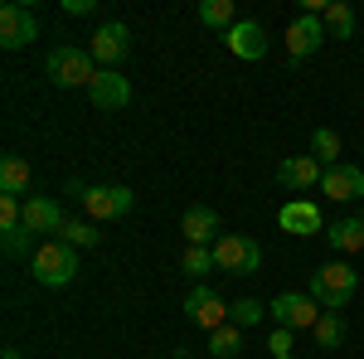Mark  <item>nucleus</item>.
<instances>
[{"label":"nucleus","mask_w":364,"mask_h":359,"mask_svg":"<svg viewBox=\"0 0 364 359\" xmlns=\"http://www.w3.org/2000/svg\"><path fill=\"white\" fill-rule=\"evenodd\" d=\"M355 291H360V272L345 267V262H326V267L311 272V301L321 311H345Z\"/></svg>","instance_id":"nucleus-1"},{"label":"nucleus","mask_w":364,"mask_h":359,"mask_svg":"<svg viewBox=\"0 0 364 359\" xmlns=\"http://www.w3.org/2000/svg\"><path fill=\"white\" fill-rule=\"evenodd\" d=\"M29 272H34L39 286H68V282L78 277V248H68L63 238H49V243H39V248H34Z\"/></svg>","instance_id":"nucleus-2"},{"label":"nucleus","mask_w":364,"mask_h":359,"mask_svg":"<svg viewBox=\"0 0 364 359\" xmlns=\"http://www.w3.org/2000/svg\"><path fill=\"white\" fill-rule=\"evenodd\" d=\"M44 73H49L58 87H92V78H97L102 68H97V58L87 54V49L58 44V49H49V58H44Z\"/></svg>","instance_id":"nucleus-3"},{"label":"nucleus","mask_w":364,"mask_h":359,"mask_svg":"<svg viewBox=\"0 0 364 359\" xmlns=\"http://www.w3.org/2000/svg\"><path fill=\"white\" fill-rule=\"evenodd\" d=\"M214 267L219 272H233V277H252L262 267V248L252 243L248 233H224L214 243Z\"/></svg>","instance_id":"nucleus-4"},{"label":"nucleus","mask_w":364,"mask_h":359,"mask_svg":"<svg viewBox=\"0 0 364 359\" xmlns=\"http://www.w3.org/2000/svg\"><path fill=\"white\" fill-rule=\"evenodd\" d=\"M132 204H136V194L127 190V185H92L83 194V209L92 223H107V219H122V214H132Z\"/></svg>","instance_id":"nucleus-5"},{"label":"nucleus","mask_w":364,"mask_h":359,"mask_svg":"<svg viewBox=\"0 0 364 359\" xmlns=\"http://www.w3.org/2000/svg\"><path fill=\"white\" fill-rule=\"evenodd\" d=\"M267 316H277L282 331H316V321L326 316L311 296H296V291H282L277 301L267 306Z\"/></svg>","instance_id":"nucleus-6"},{"label":"nucleus","mask_w":364,"mask_h":359,"mask_svg":"<svg viewBox=\"0 0 364 359\" xmlns=\"http://www.w3.org/2000/svg\"><path fill=\"white\" fill-rule=\"evenodd\" d=\"M87 54L97 58V68H117L122 58L132 54V29L122 25V20H107V25L92 34V49Z\"/></svg>","instance_id":"nucleus-7"},{"label":"nucleus","mask_w":364,"mask_h":359,"mask_svg":"<svg viewBox=\"0 0 364 359\" xmlns=\"http://www.w3.org/2000/svg\"><path fill=\"white\" fill-rule=\"evenodd\" d=\"M34 34H39V20H34V10L29 5H0V44L5 49H25L34 44Z\"/></svg>","instance_id":"nucleus-8"},{"label":"nucleus","mask_w":364,"mask_h":359,"mask_svg":"<svg viewBox=\"0 0 364 359\" xmlns=\"http://www.w3.org/2000/svg\"><path fill=\"white\" fill-rule=\"evenodd\" d=\"M185 316L195 321L199 331H219V326H228V306H224V296H214L209 286H195L190 296H185Z\"/></svg>","instance_id":"nucleus-9"},{"label":"nucleus","mask_w":364,"mask_h":359,"mask_svg":"<svg viewBox=\"0 0 364 359\" xmlns=\"http://www.w3.org/2000/svg\"><path fill=\"white\" fill-rule=\"evenodd\" d=\"M180 228H185V243H190V248H209V243L224 238V223H219V214H214L209 204H190L185 219H180Z\"/></svg>","instance_id":"nucleus-10"},{"label":"nucleus","mask_w":364,"mask_h":359,"mask_svg":"<svg viewBox=\"0 0 364 359\" xmlns=\"http://www.w3.org/2000/svg\"><path fill=\"white\" fill-rule=\"evenodd\" d=\"M321 44H326V20H321V15H296L291 29H287V54L301 63V58H311Z\"/></svg>","instance_id":"nucleus-11"},{"label":"nucleus","mask_w":364,"mask_h":359,"mask_svg":"<svg viewBox=\"0 0 364 359\" xmlns=\"http://www.w3.org/2000/svg\"><path fill=\"white\" fill-rule=\"evenodd\" d=\"M228 54L233 58H248V63H257V58L267 54V29L257 25V20H238V25L224 34Z\"/></svg>","instance_id":"nucleus-12"},{"label":"nucleus","mask_w":364,"mask_h":359,"mask_svg":"<svg viewBox=\"0 0 364 359\" xmlns=\"http://www.w3.org/2000/svg\"><path fill=\"white\" fill-rule=\"evenodd\" d=\"M87 97H92V107L117 112V107H127V102H132V83H127L117 68H102V73L92 78V87H87Z\"/></svg>","instance_id":"nucleus-13"},{"label":"nucleus","mask_w":364,"mask_h":359,"mask_svg":"<svg viewBox=\"0 0 364 359\" xmlns=\"http://www.w3.org/2000/svg\"><path fill=\"white\" fill-rule=\"evenodd\" d=\"M63 204L49 194H29L25 199V228L29 233H63Z\"/></svg>","instance_id":"nucleus-14"},{"label":"nucleus","mask_w":364,"mask_h":359,"mask_svg":"<svg viewBox=\"0 0 364 359\" xmlns=\"http://www.w3.org/2000/svg\"><path fill=\"white\" fill-rule=\"evenodd\" d=\"M277 180L287 190H311V185H321L326 180V166L316 161V156H287L277 166Z\"/></svg>","instance_id":"nucleus-15"},{"label":"nucleus","mask_w":364,"mask_h":359,"mask_svg":"<svg viewBox=\"0 0 364 359\" xmlns=\"http://www.w3.org/2000/svg\"><path fill=\"white\" fill-rule=\"evenodd\" d=\"M321 190L331 194L336 204H350V199H364V170L360 166H331Z\"/></svg>","instance_id":"nucleus-16"},{"label":"nucleus","mask_w":364,"mask_h":359,"mask_svg":"<svg viewBox=\"0 0 364 359\" xmlns=\"http://www.w3.org/2000/svg\"><path fill=\"white\" fill-rule=\"evenodd\" d=\"M277 223L287 233H301V238H306V233H321V209L306 204V199H291V204H282Z\"/></svg>","instance_id":"nucleus-17"},{"label":"nucleus","mask_w":364,"mask_h":359,"mask_svg":"<svg viewBox=\"0 0 364 359\" xmlns=\"http://www.w3.org/2000/svg\"><path fill=\"white\" fill-rule=\"evenodd\" d=\"M326 238H331L336 252H360L364 248V219H336L326 228Z\"/></svg>","instance_id":"nucleus-18"},{"label":"nucleus","mask_w":364,"mask_h":359,"mask_svg":"<svg viewBox=\"0 0 364 359\" xmlns=\"http://www.w3.org/2000/svg\"><path fill=\"white\" fill-rule=\"evenodd\" d=\"M25 190H29V161L25 156H5L0 161V194L25 199Z\"/></svg>","instance_id":"nucleus-19"},{"label":"nucleus","mask_w":364,"mask_h":359,"mask_svg":"<svg viewBox=\"0 0 364 359\" xmlns=\"http://www.w3.org/2000/svg\"><path fill=\"white\" fill-rule=\"evenodd\" d=\"M311 156L321 161V166H345L340 161V132H331V127H316V136H311Z\"/></svg>","instance_id":"nucleus-20"},{"label":"nucleus","mask_w":364,"mask_h":359,"mask_svg":"<svg viewBox=\"0 0 364 359\" xmlns=\"http://www.w3.org/2000/svg\"><path fill=\"white\" fill-rule=\"evenodd\" d=\"M58 238H63L68 248H97V243H102V233H97V223H92V219H68Z\"/></svg>","instance_id":"nucleus-21"},{"label":"nucleus","mask_w":364,"mask_h":359,"mask_svg":"<svg viewBox=\"0 0 364 359\" xmlns=\"http://www.w3.org/2000/svg\"><path fill=\"white\" fill-rule=\"evenodd\" d=\"M199 20H204V25L209 29H233L238 25V10H233V0H204V5H199Z\"/></svg>","instance_id":"nucleus-22"},{"label":"nucleus","mask_w":364,"mask_h":359,"mask_svg":"<svg viewBox=\"0 0 364 359\" xmlns=\"http://www.w3.org/2000/svg\"><path fill=\"white\" fill-rule=\"evenodd\" d=\"M321 20H326V34H336V39H350V34H355V10H350L345 0H331Z\"/></svg>","instance_id":"nucleus-23"},{"label":"nucleus","mask_w":364,"mask_h":359,"mask_svg":"<svg viewBox=\"0 0 364 359\" xmlns=\"http://www.w3.org/2000/svg\"><path fill=\"white\" fill-rule=\"evenodd\" d=\"M340 340H345V311H326V316L316 321V345H321V350H336Z\"/></svg>","instance_id":"nucleus-24"},{"label":"nucleus","mask_w":364,"mask_h":359,"mask_svg":"<svg viewBox=\"0 0 364 359\" xmlns=\"http://www.w3.org/2000/svg\"><path fill=\"white\" fill-rule=\"evenodd\" d=\"M209 350H214L219 359H233L238 350H243V331H238L233 321H228V326H219V331L209 335Z\"/></svg>","instance_id":"nucleus-25"},{"label":"nucleus","mask_w":364,"mask_h":359,"mask_svg":"<svg viewBox=\"0 0 364 359\" xmlns=\"http://www.w3.org/2000/svg\"><path fill=\"white\" fill-rule=\"evenodd\" d=\"M262 316H267V311H262V301H252V296H243V301L228 306V321H233L238 331H243V326H257Z\"/></svg>","instance_id":"nucleus-26"},{"label":"nucleus","mask_w":364,"mask_h":359,"mask_svg":"<svg viewBox=\"0 0 364 359\" xmlns=\"http://www.w3.org/2000/svg\"><path fill=\"white\" fill-rule=\"evenodd\" d=\"M185 272L190 277H209L214 272V248H185Z\"/></svg>","instance_id":"nucleus-27"},{"label":"nucleus","mask_w":364,"mask_h":359,"mask_svg":"<svg viewBox=\"0 0 364 359\" xmlns=\"http://www.w3.org/2000/svg\"><path fill=\"white\" fill-rule=\"evenodd\" d=\"M291 335H296V331H282V326H277V331L267 335V355H272V359H287V355H291Z\"/></svg>","instance_id":"nucleus-28"},{"label":"nucleus","mask_w":364,"mask_h":359,"mask_svg":"<svg viewBox=\"0 0 364 359\" xmlns=\"http://www.w3.org/2000/svg\"><path fill=\"white\" fill-rule=\"evenodd\" d=\"M29 228H10V233H5V252H10V257H29V238H25Z\"/></svg>","instance_id":"nucleus-29"},{"label":"nucleus","mask_w":364,"mask_h":359,"mask_svg":"<svg viewBox=\"0 0 364 359\" xmlns=\"http://www.w3.org/2000/svg\"><path fill=\"white\" fill-rule=\"evenodd\" d=\"M63 15H92V0H63Z\"/></svg>","instance_id":"nucleus-30"},{"label":"nucleus","mask_w":364,"mask_h":359,"mask_svg":"<svg viewBox=\"0 0 364 359\" xmlns=\"http://www.w3.org/2000/svg\"><path fill=\"white\" fill-rule=\"evenodd\" d=\"M0 359H20V350H5V355H0Z\"/></svg>","instance_id":"nucleus-31"},{"label":"nucleus","mask_w":364,"mask_h":359,"mask_svg":"<svg viewBox=\"0 0 364 359\" xmlns=\"http://www.w3.org/2000/svg\"><path fill=\"white\" fill-rule=\"evenodd\" d=\"M170 359H185V350H175V355H170Z\"/></svg>","instance_id":"nucleus-32"},{"label":"nucleus","mask_w":364,"mask_h":359,"mask_svg":"<svg viewBox=\"0 0 364 359\" xmlns=\"http://www.w3.org/2000/svg\"><path fill=\"white\" fill-rule=\"evenodd\" d=\"M287 359H296V355H287Z\"/></svg>","instance_id":"nucleus-33"},{"label":"nucleus","mask_w":364,"mask_h":359,"mask_svg":"<svg viewBox=\"0 0 364 359\" xmlns=\"http://www.w3.org/2000/svg\"><path fill=\"white\" fill-rule=\"evenodd\" d=\"M360 219H364V214H360Z\"/></svg>","instance_id":"nucleus-34"}]
</instances>
